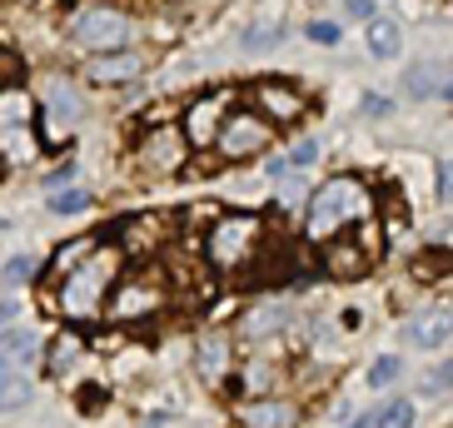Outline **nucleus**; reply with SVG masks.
Listing matches in <instances>:
<instances>
[{"instance_id": "nucleus-1", "label": "nucleus", "mask_w": 453, "mask_h": 428, "mask_svg": "<svg viewBox=\"0 0 453 428\" xmlns=\"http://www.w3.org/2000/svg\"><path fill=\"white\" fill-rule=\"evenodd\" d=\"M373 204H369V189L359 185V180H329V185L314 195V204H309V219H304V234L309 240H329L334 229L354 225V219H364Z\"/></svg>"}, {"instance_id": "nucleus-2", "label": "nucleus", "mask_w": 453, "mask_h": 428, "mask_svg": "<svg viewBox=\"0 0 453 428\" xmlns=\"http://www.w3.org/2000/svg\"><path fill=\"white\" fill-rule=\"evenodd\" d=\"M130 35V20L110 5H95V11H81L70 20V41L85 45V50H120V41Z\"/></svg>"}, {"instance_id": "nucleus-3", "label": "nucleus", "mask_w": 453, "mask_h": 428, "mask_svg": "<svg viewBox=\"0 0 453 428\" xmlns=\"http://www.w3.org/2000/svg\"><path fill=\"white\" fill-rule=\"evenodd\" d=\"M105 284H110V259L105 255L81 259V274H70L65 289H60V309H65V314H90Z\"/></svg>"}, {"instance_id": "nucleus-4", "label": "nucleus", "mask_w": 453, "mask_h": 428, "mask_svg": "<svg viewBox=\"0 0 453 428\" xmlns=\"http://www.w3.org/2000/svg\"><path fill=\"white\" fill-rule=\"evenodd\" d=\"M254 240H259V219H254V214H229V219H219L214 234H210V259L214 264H240Z\"/></svg>"}, {"instance_id": "nucleus-5", "label": "nucleus", "mask_w": 453, "mask_h": 428, "mask_svg": "<svg viewBox=\"0 0 453 428\" xmlns=\"http://www.w3.org/2000/svg\"><path fill=\"white\" fill-rule=\"evenodd\" d=\"M265 145H269V125L259 120V115H250V110H240V115H229V120H225V130H219V149H225L229 160L259 155Z\"/></svg>"}, {"instance_id": "nucleus-6", "label": "nucleus", "mask_w": 453, "mask_h": 428, "mask_svg": "<svg viewBox=\"0 0 453 428\" xmlns=\"http://www.w3.org/2000/svg\"><path fill=\"white\" fill-rule=\"evenodd\" d=\"M75 120H81V95L70 90V85H55L45 95V130H50V140H65V130Z\"/></svg>"}, {"instance_id": "nucleus-7", "label": "nucleus", "mask_w": 453, "mask_h": 428, "mask_svg": "<svg viewBox=\"0 0 453 428\" xmlns=\"http://www.w3.org/2000/svg\"><path fill=\"white\" fill-rule=\"evenodd\" d=\"M449 334H453V309H428V314H418L409 324L413 348H439V344H449Z\"/></svg>"}, {"instance_id": "nucleus-8", "label": "nucleus", "mask_w": 453, "mask_h": 428, "mask_svg": "<svg viewBox=\"0 0 453 428\" xmlns=\"http://www.w3.org/2000/svg\"><path fill=\"white\" fill-rule=\"evenodd\" d=\"M225 100H229V95H204L200 105L189 110L185 130H189V140H195V145H204V140H219V130H225V125H219V110H225Z\"/></svg>"}, {"instance_id": "nucleus-9", "label": "nucleus", "mask_w": 453, "mask_h": 428, "mask_svg": "<svg viewBox=\"0 0 453 428\" xmlns=\"http://www.w3.org/2000/svg\"><path fill=\"white\" fill-rule=\"evenodd\" d=\"M140 75V55H100L85 65V80L90 85H120V80H134Z\"/></svg>"}, {"instance_id": "nucleus-10", "label": "nucleus", "mask_w": 453, "mask_h": 428, "mask_svg": "<svg viewBox=\"0 0 453 428\" xmlns=\"http://www.w3.org/2000/svg\"><path fill=\"white\" fill-rule=\"evenodd\" d=\"M364 45H369L373 60H394V55H399V45H403L399 20H384V15H373L369 30H364Z\"/></svg>"}, {"instance_id": "nucleus-11", "label": "nucleus", "mask_w": 453, "mask_h": 428, "mask_svg": "<svg viewBox=\"0 0 453 428\" xmlns=\"http://www.w3.org/2000/svg\"><path fill=\"white\" fill-rule=\"evenodd\" d=\"M244 428H294V409L280 399H254L244 409Z\"/></svg>"}, {"instance_id": "nucleus-12", "label": "nucleus", "mask_w": 453, "mask_h": 428, "mask_svg": "<svg viewBox=\"0 0 453 428\" xmlns=\"http://www.w3.org/2000/svg\"><path fill=\"white\" fill-rule=\"evenodd\" d=\"M200 374L210 378V384H219V378L229 374V339L225 334L200 339Z\"/></svg>"}, {"instance_id": "nucleus-13", "label": "nucleus", "mask_w": 453, "mask_h": 428, "mask_svg": "<svg viewBox=\"0 0 453 428\" xmlns=\"http://www.w3.org/2000/svg\"><path fill=\"white\" fill-rule=\"evenodd\" d=\"M259 105H265L269 115H280V120H299V115H304V100L294 90H284V85H259Z\"/></svg>"}, {"instance_id": "nucleus-14", "label": "nucleus", "mask_w": 453, "mask_h": 428, "mask_svg": "<svg viewBox=\"0 0 453 428\" xmlns=\"http://www.w3.org/2000/svg\"><path fill=\"white\" fill-rule=\"evenodd\" d=\"M160 304V294L150 289V284H134V289H120L115 294V319H134V314H145V309Z\"/></svg>"}, {"instance_id": "nucleus-15", "label": "nucleus", "mask_w": 453, "mask_h": 428, "mask_svg": "<svg viewBox=\"0 0 453 428\" xmlns=\"http://www.w3.org/2000/svg\"><path fill=\"white\" fill-rule=\"evenodd\" d=\"M145 164H150V170H174V164H180V145H174L170 130H160L145 145Z\"/></svg>"}, {"instance_id": "nucleus-16", "label": "nucleus", "mask_w": 453, "mask_h": 428, "mask_svg": "<svg viewBox=\"0 0 453 428\" xmlns=\"http://www.w3.org/2000/svg\"><path fill=\"white\" fill-rule=\"evenodd\" d=\"M280 324H284V304H259V309H250V314H244L240 329H244V334L259 339V334H274Z\"/></svg>"}, {"instance_id": "nucleus-17", "label": "nucleus", "mask_w": 453, "mask_h": 428, "mask_svg": "<svg viewBox=\"0 0 453 428\" xmlns=\"http://www.w3.org/2000/svg\"><path fill=\"white\" fill-rule=\"evenodd\" d=\"M26 399H30V378H26L20 363H11V374H5V394H0V409L15 414V409H26Z\"/></svg>"}, {"instance_id": "nucleus-18", "label": "nucleus", "mask_w": 453, "mask_h": 428, "mask_svg": "<svg viewBox=\"0 0 453 428\" xmlns=\"http://www.w3.org/2000/svg\"><path fill=\"white\" fill-rule=\"evenodd\" d=\"M35 354H41V339L35 334H26V329H11V334H5V363H20V369H26Z\"/></svg>"}, {"instance_id": "nucleus-19", "label": "nucleus", "mask_w": 453, "mask_h": 428, "mask_svg": "<svg viewBox=\"0 0 453 428\" xmlns=\"http://www.w3.org/2000/svg\"><path fill=\"white\" fill-rule=\"evenodd\" d=\"M439 75H443L439 65H409V70H403V90H409V95H443L439 90Z\"/></svg>"}, {"instance_id": "nucleus-20", "label": "nucleus", "mask_w": 453, "mask_h": 428, "mask_svg": "<svg viewBox=\"0 0 453 428\" xmlns=\"http://www.w3.org/2000/svg\"><path fill=\"white\" fill-rule=\"evenodd\" d=\"M413 274H418V279H434V274H453V255L449 249H424V259H413Z\"/></svg>"}, {"instance_id": "nucleus-21", "label": "nucleus", "mask_w": 453, "mask_h": 428, "mask_svg": "<svg viewBox=\"0 0 453 428\" xmlns=\"http://www.w3.org/2000/svg\"><path fill=\"white\" fill-rule=\"evenodd\" d=\"M399 374H403L399 354H379V359H373V369H369V388H388Z\"/></svg>"}, {"instance_id": "nucleus-22", "label": "nucleus", "mask_w": 453, "mask_h": 428, "mask_svg": "<svg viewBox=\"0 0 453 428\" xmlns=\"http://www.w3.org/2000/svg\"><path fill=\"white\" fill-rule=\"evenodd\" d=\"M373 424H379V428H413V403H409V399H394V403H384Z\"/></svg>"}, {"instance_id": "nucleus-23", "label": "nucleus", "mask_w": 453, "mask_h": 428, "mask_svg": "<svg viewBox=\"0 0 453 428\" xmlns=\"http://www.w3.org/2000/svg\"><path fill=\"white\" fill-rule=\"evenodd\" d=\"M90 210V195L85 189H65V195H50V214H81Z\"/></svg>"}, {"instance_id": "nucleus-24", "label": "nucleus", "mask_w": 453, "mask_h": 428, "mask_svg": "<svg viewBox=\"0 0 453 428\" xmlns=\"http://www.w3.org/2000/svg\"><path fill=\"white\" fill-rule=\"evenodd\" d=\"M329 269H334V274H364V255H359V249H349V244H339L334 259H329Z\"/></svg>"}, {"instance_id": "nucleus-25", "label": "nucleus", "mask_w": 453, "mask_h": 428, "mask_svg": "<svg viewBox=\"0 0 453 428\" xmlns=\"http://www.w3.org/2000/svg\"><path fill=\"white\" fill-rule=\"evenodd\" d=\"M30 274H35V264H30L26 255H15L11 264H5V289H20V284H26Z\"/></svg>"}, {"instance_id": "nucleus-26", "label": "nucleus", "mask_w": 453, "mask_h": 428, "mask_svg": "<svg viewBox=\"0 0 453 428\" xmlns=\"http://www.w3.org/2000/svg\"><path fill=\"white\" fill-rule=\"evenodd\" d=\"M428 394H449V388H453V359H443L439 363V374H434V378H428Z\"/></svg>"}, {"instance_id": "nucleus-27", "label": "nucleus", "mask_w": 453, "mask_h": 428, "mask_svg": "<svg viewBox=\"0 0 453 428\" xmlns=\"http://www.w3.org/2000/svg\"><path fill=\"white\" fill-rule=\"evenodd\" d=\"M309 41L334 45V41H339V26H329V20H314V26H309Z\"/></svg>"}, {"instance_id": "nucleus-28", "label": "nucleus", "mask_w": 453, "mask_h": 428, "mask_svg": "<svg viewBox=\"0 0 453 428\" xmlns=\"http://www.w3.org/2000/svg\"><path fill=\"white\" fill-rule=\"evenodd\" d=\"M280 35V26L269 20V26H254V30H244V45H265V41H274Z\"/></svg>"}, {"instance_id": "nucleus-29", "label": "nucleus", "mask_w": 453, "mask_h": 428, "mask_svg": "<svg viewBox=\"0 0 453 428\" xmlns=\"http://www.w3.org/2000/svg\"><path fill=\"white\" fill-rule=\"evenodd\" d=\"M434 189H439V200H453V160L439 164V185Z\"/></svg>"}, {"instance_id": "nucleus-30", "label": "nucleus", "mask_w": 453, "mask_h": 428, "mask_svg": "<svg viewBox=\"0 0 453 428\" xmlns=\"http://www.w3.org/2000/svg\"><path fill=\"white\" fill-rule=\"evenodd\" d=\"M289 155H294V164H309V160H319V140H304V145H294Z\"/></svg>"}, {"instance_id": "nucleus-31", "label": "nucleus", "mask_w": 453, "mask_h": 428, "mask_svg": "<svg viewBox=\"0 0 453 428\" xmlns=\"http://www.w3.org/2000/svg\"><path fill=\"white\" fill-rule=\"evenodd\" d=\"M70 174H75V170H70V164H60L55 174H45V189H50V195H60V185H70Z\"/></svg>"}, {"instance_id": "nucleus-32", "label": "nucleus", "mask_w": 453, "mask_h": 428, "mask_svg": "<svg viewBox=\"0 0 453 428\" xmlns=\"http://www.w3.org/2000/svg\"><path fill=\"white\" fill-rule=\"evenodd\" d=\"M344 11L349 15H369V20H373V0H344Z\"/></svg>"}, {"instance_id": "nucleus-33", "label": "nucleus", "mask_w": 453, "mask_h": 428, "mask_svg": "<svg viewBox=\"0 0 453 428\" xmlns=\"http://www.w3.org/2000/svg\"><path fill=\"white\" fill-rule=\"evenodd\" d=\"M349 428H379V424H373V418H364V424H349Z\"/></svg>"}, {"instance_id": "nucleus-34", "label": "nucleus", "mask_w": 453, "mask_h": 428, "mask_svg": "<svg viewBox=\"0 0 453 428\" xmlns=\"http://www.w3.org/2000/svg\"><path fill=\"white\" fill-rule=\"evenodd\" d=\"M443 100H453V80H449V85H443Z\"/></svg>"}, {"instance_id": "nucleus-35", "label": "nucleus", "mask_w": 453, "mask_h": 428, "mask_svg": "<svg viewBox=\"0 0 453 428\" xmlns=\"http://www.w3.org/2000/svg\"><path fill=\"white\" fill-rule=\"evenodd\" d=\"M160 424H165V418H155V424H150V428H160Z\"/></svg>"}]
</instances>
